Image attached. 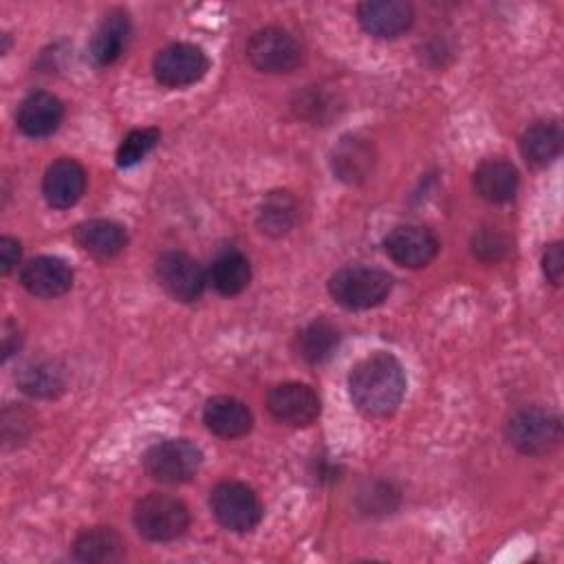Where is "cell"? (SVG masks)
<instances>
[{
	"label": "cell",
	"mask_w": 564,
	"mask_h": 564,
	"mask_svg": "<svg viewBox=\"0 0 564 564\" xmlns=\"http://www.w3.org/2000/svg\"><path fill=\"white\" fill-rule=\"evenodd\" d=\"M348 392L366 416H390L405 394L401 361L383 350L359 359L348 375Z\"/></svg>",
	"instance_id": "1"
},
{
	"label": "cell",
	"mask_w": 564,
	"mask_h": 564,
	"mask_svg": "<svg viewBox=\"0 0 564 564\" xmlns=\"http://www.w3.org/2000/svg\"><path fill=\"white\" fill-rule=\"evenodd\" d=\"M505 434L509 445H513L520 454L542 456L560 445L562 423L553 410L531 405L516 410L509 416Z\"/></svg>",
	"instance_id": "2"
},
{
	"label": "cell",
	"mask_w": 564,
	"mask_h": 564,
	"mask_svg": "<svg viewBox=\"0 0 564 564\" xmlns=\"http://www.w3.org/2000/svg\"><path fill=\"white\" fill-rule=\"evenodd\" d=\"M392 291V278L375 267H344L328 280L330 297L346 308H370L381 304Z\"/></svg>",
	"instance_id": "3"
},
{
	"label": "cell",
	"mask_w": 564,
	"mask_h": 564,
	"mask_svg": "<svg viewBox=\"0 0 564 564\" xmlns=\"http://www.w3.org/2000/svg\"><path fill=\"white\" fill-rule=\"evenodd\" d=\"M134 527L139 535L150 542H170L185 533L189 524V511L183 500L152 491L143 496L132 511Z\"/></svg>",
	"instance_id": "4"
},
{
	"label": "cell",
	"mask_w": 564,
	"mask_h": 564,
	"mask_svg": "<svg viewBox=\"0 0 564 564\" xmlns=\"http://www.w3.org/2000/svg\"><path fill=\"white\" fill-rule=\"evenodd\" d=\"M203 463L198 445L187 438H167L152 445L143 458L148 476L163 485H181L196 476Z\"/></svg>",
	"instance_id": "5"
},
{
	"label": "cell",
	"mask_w": 564,
	"mask_h": 564,
	"mask_svg": "<svg viewBox=\"0 0 564 564\" xmlns=\"http://www.w3.org/2000/svg\"><path fill=\"white\" fill-rule=\"evenodd\" d=\"M209 507L216 520L236 533H247L262 520V505L258 496L253 489L236 480L218 482L209 494Z\"/></svg>",
	"instance_id": "6"
},
{
	"label": "cell",
	"mask_w": 564,
	"mask_h": 564,
	"mask_svg": "<svg viewBox=\"0 0 564 564\" xmlns=\"http://www.w3.org/2000/svg\"><path fill=\"white\" fill-rule=\"evenodd\" d=\"M247 57L262 73H291L302 64L304 51L286 29L264 26L249 37Z\"/></svg>",
	"instance_id": "7"
},
{
	"label": "cell",
	"mask_w": 564,
	"mask_h": 564,
	"mask_svg": "<svg viewBox=\"0 0 564 564\" xmlns=\"http://www.w3.org/2000/svg\"><path fill=\"white\" fill-rule=\"evenodd\" d=\"M209 59L205 51L189 42H176L161 48L152 62L154 77L165 88H185L205 77Z\"/></svg>",
	"instance_id": "8"
},
{
	"label": "cell",
	"mask_w": 564,
	"mask_h": 564,
	"mask_svg": "<svg viewBox=\"0 0 564 564\" xmlns=\"http://www.w3.org/2000/svg\"><path fill=\"white\" fill-rule=\"evenodd\" d=\"M267 408L275 421L293 427L311 425L322 410L317 392L300 381H284L273 386L267 394Z\"/></svg>",
	"instance_id": "9"
},
{
	"label": "cell",
	"mask_w": 564,
	"mask_h": 564,
	"mask_svg": "<svg viewBox=\"0 0 564 564\" xmlns=\"http://www.w3.org/2000/svg\"><path fill=\"white\" fill-rule=\"evenodd\" d=\"M159 284L178 302H194L205 291L203 267L183 251H165L156 260Z\"/></svg>",
	"instance_id": "10"
},
{
	"label": "cell",
	"mask_w": 564,
	"mask_h": 564,
	"mask_svg": "<svg viewBox=\"0 0 564 564\" xmlns=\"http://www.w3.org/2000/svg\"><path fill=\"white\" fill-rule=\"evenodd\" d=\"M386 253L401 267L421 269L432 262L438 251L434 234L421 225H399L383 240Z\"/></svg>",
	"instance_id": "11"
},
{
	"label": "cell",
	"mask_w": 564,
	"mask_h": 564,
	"mask_svg": "<svg viewBox=\"0 0 564 564\" xmlns=\"http://www.w3.org/2000/svg\"><path fill=\"white\" fill-rule=\"evenodd\" d=\"M357 20L366 33L392 40L410 29L414 11L403 0H368L357 7Z\"/></svg>",
	"instance_id": "12"
},
{
	"label": "cell",
	"mask_w": 564,
	"mask_h": 564,
	"mask_svg": "<svg viewBox=\"0 0 564 564\" xmlns=\"http://www.w3.org/2000/svg\"><path fill=\"white\" fill-rule=\"evenodd\" d=\"M375 161H377L375 145L359 134L341 137L330 152L333 174L348 185L364 183L372 174Z\"/></svg>",
	"instance_id": "13"
},
{
	"label": "cell",
	"mask_w": 564,
	"mask_h": 564,
	"mask_svg": "<svg viewBox=\"0 0 564 564\" xmlns=\"http://www.w3.org/2000/svg\"><path fill=\"white\" fill-rule=\"evenodd\" d=\"M22 286L37 297H59L73 286V269L55 256H37L22 267Z\"/></svg>",
	"instance_id": "14"
},
{
	"label": "cell",
	"mask_w": 564,
	"mask_h": 564,
	"mask_svg": "<svg viewBox=\"0 0 564 564\" xmlns=\"http://www.w3.org/2000/svg\"><path fill=\"white\" fill-rule=\"evenodd\" d=\"M86 189V172L73 159L53 161L42 178V194L55 209L73 207Z\"/></svg>",
	"instance_id": "15"
},
{
	"label": "cell",
	"mask_w": 564,
	"mask_h": 564,
	"mask_svg": "<svg viewBox=\"0 0 564 564\" xmlns=\"http://www.w3.org/2000/svg\"><path fill=\"white\" fill-rule=\"evenodd\" d=\"M62 117H64L62 101L53 93H44V90H37L24 97L15 112L18 128L26 137H35V139L53 134L62 123Z\"/></svg>",
	"instance_id": "16"
},
{
	"label": "cell",
	"mask_w": 564,
	"mask_h": 564,
	"mask_svg": "<svg viewBox=\"0 0 564 564\" xmlns=\"http://www.w3.org/2000/svg\"><path fill=\"white\" fill-rule=\"evenodd\" d=\"M130 40V18L121 9L108 11L90 37V57L99 66L112 64Z\"/></svg>",
	"instance_id": "17"
},
{
	"label": "cell",
	"mask_w": 564,
	"mask_h": 564,
	"mask_svg": "<svg viewBox=\"0 0 564 564\" xmlns=\"http://www.w3.org/2000/svg\"><path fill=\"white\" fill-rule=\"evenodd\" d=\"M203 421L223 438H238L247 434L253 423L249 408L234 397H212L203 408Z\"/></svg>",
	"instance_id": "18"
},
{
	"label": "cell",
	"mask_w": 564,
	"mask_h": 564,
	"mask_svg": "<svg viewBox=\"0 0 564 564\" xmlns=\"http://www.w3.org/2000/svg\"><path fill=\"white\" fill-rule=\"evenodd\" d=\"M474 189L487 203H507L518 189V170L505 159H487L474 172Z\"/></svg>",
	"instance_id": "19"
},
{
	"label": "cell",
	"mask_w": 564,
	"mask_h": 564,
	"mask_svg": "<svg viewBox=\"0 0 564 564\" xmlns=\"http://www.w3.org/2000/svg\"><path fill=\"white\" fill-rule=\"evenodd\" d=\"M73 236L84 251L97 258H112L121 253L128 242L126 229L119 223L106 220V218H93V220L79 223Z\"/></svg>",
	"instance_id": "20"
},
{
	"label": "cell",
	"mask_w": 564,
	"mask_h": 564,
	"mask_svg": "<svg viewBox=\"0 0 564 564\" xmlns=\"http://www.w3.org/2000/svg\"><path fill=\"white\" fill-rule=\"evenodd\" d=\"M520 152L533 167H544L562 152V128L555 119H540L531 123L520 137Z\"/></svg>",
	"instance_id": "21"
},
{
	"label": "cell",
	"mask_w": 564,
	"mask_h": 564,
	"mask_svg": "<svg viewBox=\"0 0 564 564\" xmlns=\"http://www.w3.org/2000/svg\"><path fill=\"white\" fill-rule=\"evenodd\" d=\"M73 555L88 564H108L123 557V540L112 527L84 529L73 542Z\"/></svg>",
	"instance_id": "22"
},
{
	"label": "cell",
	"mask_w": 564,
	"mask_h": 564,
	"mask_svg": "<svg viewBox=\"0 0 564 564\" xmlns=\"http://www.w3.org/2000/svg\"><path fill=\"white\" fill-rule=\"evenodd\" d=\"M297 216H300V207L293 194L284 189H275V192H269L258 207V227L262 234L271 238H280L295 227Z\"/></svg>",
	"instance_id": "23"
},
{
	"label": "cell",
	"mask_w": 564,
	"mask_h": 564,
	"mask_svg": "<svg viewBox=\"0 0 564 564\" xmlns=\"http://www.w3.org/2000/svg\"><path fill=\"white\" fill-rule=\"evenodd\" d=\"M15 381L22 392H26L29 397H35V399H53L66 386L62 366L51 359H35V361L24 364L18 370Z\"/></svg>",
	"instance_id": "24"
},
{
	"label": "cell",
	"mask_w": 564,
	"mask_h": 564,
	"mask_svg": "<svg viewBox=\"0 0 564 564\" xmlns=\"http://www.w3.org/2000/svg\"><path fill=\"white\" fill-rule=\"evenodd\" d=\"M337 344H339L337 326L328 319H315L297 333L295 350L300 359H304L306 364H322L335 352Z\"/></svg>",
	"instance_id": "25"
},
{
	"label": "cell",
	"mask_w": 564,
	"mask_h": 564,
	"mask_svg": "<svg viewBox=\"0 0 564 564\" xmlns=\"http://www.w3.org/2000/svg\"><path fill=\"white\" fill-rule=\"evenodd\" d=\"M251 280V264L240 251L220 253L209 269V282L223 295H238Z\"/></svg>",
	"instance_id": "26"
},
{
	"label": "cell",
	"mask_w": 564,
	"mask_h": 564,
	"mask_svg": "<svg viewBox=\"0 0 564 564\" xmlns=\"http://www.w3.org/2000/svg\"><path fill=\"white\" fill-rule=\"evenodd\" d=\"M159 130L156 128H137V130H130L119 148H117V165L119 167H130L134 163H139L141 159H145L154 145L159 143Z\"/></svg>",
	"instance_id": "27"
},
{
	"label": "cell",
	"mask_w": 564,
	"mask_h": 564,
	"mask_svg": "<svg viewBox=\"0 0 564 564\" xmlns=\"http://www.w3.org/2000/svg\"><path fill=\"white\" fill-rule=\"evenodd\" d=\"M471 249L478 258L482 260H498L507 253L509 249V242L507 238L494 229V227H487V229H480L476 236H474V242H471Z\"/></svg>",
	"instance_id": "28"
},
{
	"label": "cell",
	"mask_w": 564,
	"mask_h": 564,
	"mask_svg": "<svg viewBox=\"0 0 564 564\" xmlns=\"http://www.w3.org/2000/svg\"><path fill=\"white\" fill-rule=\"evenodd\" d=\"M542 271L546 275V280L551 284H560L562 282V273H564V256H562V242H553L546 247L544 256H542Z\"/></svg>",
	"instance_id": "29"
},
{
	"label": "cell",
	"mask_w": 564,
	"mask_h": 564,
	"mask_svg": "<svg viewBox=\"0 0 564 564\" xmlns=\"http://www.w3.org/2000/svg\"><path fill=\"white\" fill-rule=\"evenodd\" d=\"M20 260V242L11 236L0 238V269L2 273H9Z\"/></svg>",
	"instance_id": "30"
},
{
	"label": "cell",
	"mask_w": 564,
	"mask_h": 564,
	"mask_svg": "<svg viewBox=\"0 0 564 564\" xmlns=\"http://www.w3.org/2000/svg\"><path fill=\"white\" fill-rule=\"evenodd\" d=\"M20 348V330L11 322L4 324V335H2V357H11Z\"/></svg>",
	"instance_id": "31"
}]
</instances>
